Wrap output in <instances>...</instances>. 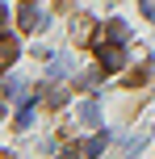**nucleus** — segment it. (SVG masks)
<instances>
[{
    "instance_id": "obj_12",
    "label": "nucleus",
    "mask_w": 155,
    "mask_h": 159,
    "mask_svg": "<svg viewBox=\"0 0 155 159\" xmlns=\"http://www.w3.org/2000/svg\"><path fill=\"white\" fill-rule=\"evenodd\" d=\"M71 4H75V0H55V8H59V13H67Z\"/></svg>"
},
{
    "instance_id": "obj_4",
    "label": "nucleus",
    "mask_w": 155,
    "mask_h": 159,
    "mask_svg": "<svg viewBox=\"0 0 155 159\" xmlns=\"http://www.w3.org/2000/svg\"><path fill=\"white\" fill-rule=\"evenodd\" d=\"M88 38H92V17L84 13V17H75V21H71V42H75V46H84Z\"/></svg>"
},
{
    "instance_id": "obj_11",
    "label": "nucleus",
    "mask_w": 155,
    "mask_h": 159,
    "mask_svg": "<svg viewBox=\"0 0 155 159\" xmlns=\"http://www.w3.org/2000/svg\"><path fill=\"white\" fill-rule=\"evenodd\" d=\"M139 13L147 17V21H155V0H139Z\"/></svg>"
},
{
    "instance_id": "obj_9",
    "label": "nucleus",
    "mask_w": 155,
    "mask_h": 159,
    "mask_svg": "<svg viewBox=\"0 0 155 159\" xmlns=\"http://www.w3.org/2000/svg\"><path fill=\"white\" fill-rule=\"evenodd\" d=\"M97 84H101V63H97V71H84V75H80V88H88V92H92Z\"/></svg>"
},
{
    "instance_id": "obj_5",
    "label": "nucleus",
    "mask_w": 155,
    "mask_h": 159,
    "mask_svg": "<svg viewBox=\"0 0 155 159\" xmlns=\"http://www.w3.org/2000/svg\"><path fill=\"white\" fill-rule=\"evenodd\" d=\"M67 71H71V59H67V55L50 59V67H46V75H50V80H59V75H67Z\"/></svg>"
},
{
    "instance_id": "obj_13",
    "label": "nucleus",
    "mask_w": 155,
    "mask_h": 159,
    "mask_svg": "<svg viewBox=\"0 0 155 159\" xmlns=\"http://www.w3.org/2000/svg\"><path fill=\"white\" fill-rule=\"evenodd\" d=\"M4 21H8V8H4V4H0V25H4Z\"/></svg>"
},
{
    "instance_id": "obj_6",
    "label": "nucleus",
    "mask_w": 155,
    "mask_h": 159,
    "mask_svg": "<svg viewBox=\"0 0 155 159\" xmlns=\"http://www.w3.org/2000/svg\"><path fill=\"white\" fill-rule=\"evenodd\" d=\"M80 121H84V126H97V121H101L97 101H84V105H80Z\"/></svg>"
},
{
    "instance_id": "obj_1",
    "label": "nucleus",
    "mask_w": 155,
    "mask_h": 159,
    "mask_svg": "<svg viewBox=\"0 0 155 159\" xmlns=\"http://www.w3.org/2000/svg\"><path fill=\"white\" fill-rule=\"evenodd\" d=\"M97 63H101V71H122V67H126V55H122V46H117V42H109V46H105V42H101V46H97Z\"/></svg>"
},
{
    "instance_id": "obj_7",
    "label": "nucleus",
    "mask_w": 155,
    "mask_h": 159,
    "mask_svg": "<svg viewBox=\"0 0 155 159\" xmlns=\"http://www.w3.org/2000/svg\"><path fill=\"white\" fill-rule=\"evenodd\" d=\"M105 38H109V42H126V38H130L126 21H109V25H105Z\"/></svg>"
},
{
    "instance_id": "obj_10",
    "label": "nucleus",
    "mask_w": 155,
    "mask_h": 159,
    "mask_svg": "<svg viewBox=\"0 0 155 159\" xmlns=\"http://www.w3.org/2000/svg\"><path fill=\"white\" fill-rule=\"evenodd\" d=\"M63 101H67V92H63V88H50V92H46V105H50V109H59Z\"/></svg>"
},
{
    "instance_id": "obj_8",
    "label": "nucleus",
    "mask_w": 155,
    "mask_h": 159,
    "mask_svg": "<svg viewBox=\"0 0 155 159\" xmlns=\"http://www.w3.org/2000/svg\"><path fill=\"white\" fill-rule=\"evenodd\" d=\"M147 138H151V130H147V126H139V130H134L130 138H126V151H139V147L147 143Z\"/></svg>"
},
{
    "instance_id": "obj_2",
    "label": "nucleus",
    "mask_w": 155,
    "mask_h": 159,
    "mask_svg": "<svg viewBox=\"0 0 155 159\" xmlns=\"http://www.w3.org/2000/svg\"><path fill=\"white\" fill-rule=\"evenodd\" d=\"M17 25H21L25 34H34V30H42V8H38V0H21V8H17Z\"/></svg>"
},
{
    "instance_id": "obj_3",
    "label": "nucleus",
    "mask_w": 155,
    "mask_h": 159,
    "mask_svg": "<svg viewBox=\"0 0 155 159\" xmlns=\"http://www.w3.org/2000/svg\"><path fill=\"white\" fill-rule=\"evenodd\" d=\"M17 55H21V50H17V38L13 34H0V71L17 63Z\"/></svg>"
}]
</instances>
